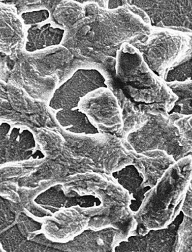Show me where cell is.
I'll use <instances>...</instances> for the list:
<instances>
[{
    "instance_id": "1",
    "label": "cell",
    "mask_w": 192,
    "mask_h": 252,
    "mask_svg": "<svg viewBox=\"0 0 192 252\" xmlns=\"http://www.w3.org/2000/svg\"><path fill=\"white\" fill-rule=\"evenodd\" d=\"M106 84L121 90L136 109L146 114L167 116L178 99L140 51L128 43L117 51L115 74Z\"/></svg>"
},
{
    "instance_id": "2",
    "label": "cell",
    "mask_w": 192,
    "mask_h": 252,
    "mask_svg": "<svg viewBox=\"0 0 192 252\" xmlns=\"http://www.w3.org/2000/svg\"><path fill=\"white\" fill-rule=\"evenodd\" d=\"M131 45L140 51L150 69L163 80L167 70L192 53V33L153 28L143 41Z\"/></svg>"
},
{
    "instance_id": "3",
    "label": "cell",
    "mask_w": 192,
    "mask_h": 252,
    "mask_svg": "<svg viewBox=\"0 0 192 252\" xmlns=\"http://www.w3.org/2000/svg\"><path fill=\"white\" fill-rule=\"evenodd\" d=\"M78 109L98 133H114L121 138L123 112L117 96L110 89L101 87L89 93L80 99Z\"/></svg>"
},
{
    "instance_id": "4",
    "label": "cell",
    "mask_w": 192,
    "mask_h": 252,
    "mask_svg": "<svg viewBox=\"0 0 192 252\" xmlns=\"http://www.w3.org/2000/svg\"><path fill=\"white\" fill-rule=\"evenodd\" d=\"M149 18L152 28L192 33V3L189 1H127Z\"/></svg>"
},
{
    "instance_id": "5",
    "label": "cell",
    "mask_w": 192,
    "mask_h": 252,
    "mask_svg": "<svg viewBox=\"0 0 192 252\" xmlns=\"http://www.w3.org/2000/svg\"><path fill=\"white\" fill-rule=\"evenodd\" d=\"M101 87H107L106 79L96 69L76 70L54 92L49 106L55 110L77 109L82 97Z\"/></svg>"
},
{
    "instance_id": "6",
    "label": "cell",
    "mask_w": 192,
    "mask_h": 252,
    "mask_svg": "<svg viewBox=\"0 0 192 252\" xmlns=\"http://www.w3.org/2000/svg\"><path fill=\"white\" fill-rule=\"evenodd\" d=\"M65 30L47 20L42 24L30 26L27 30L25 49L34 53L61 45L63 42Z\"/></svg>"
},
{
    "instance_id": "7",
    "label": "cell",
    "mask_w": 192,
    "mask_h": 252,
    "mask_svg": "<svg viewBox=\"0 0 192 252\" xmlns=\"http://www.w3.org/2000/svg\"><path fill=\"white\" fill-rule=\"evenodd\" d=\"M56 119L64 130L75 134L98 133V130L89 121L86 116L75 109V110H59L56 114Z\"/></svg>"
},
{
    "instance_id": "8",
    "label": "cell",
    "mask_w": 192,
    "mask_h": 252,
    "mask_svg": "<svg viewBox=\"0 0 192 252\" xmlns=\"http://www.w3.org/2000/svg\"><path fill=\"white\" fill-rule=\"evenodd\" d=\"M11 20L8 19V23L5 18H0V48L7 55H11L12 51L17 50L18 46L24 44L22 20L18 18L13 23L10 22Z\"/></svg>"
},
{
    "instance_id": "9",
    "label": "cell",
    "mask_w": 192,
    "mask_h": 252,
    "mask_svg": "<svg viewBox=\"0 0 192 252\" xmlns=\"http://www.w3.org/2000/svg\"><path fill=\"white\" fill-rule=\"evenodd\" d=\"M171 92L178 97L170 113L192 115V80L183 82H166Z\"/></svg>"
},
{
    "instance_id": "10",
    "label": "cell",
    "mask_w": 192,
    "mask_h": 252,
    "mask_svg": "<svg viewBox=\"0 0 192 252\" xmlns=\"http://www.w3.org/2000/svg\"><path fill=\"white\" fill-rule=\"evenodd\" d=\"M163 80L165 82H183L192 80V53L181 63L167 70Z\"/></svg>"
},
{
    "instance_id": "11",
    "label": "cell",
    "mask_w": 192,
    "mask_h": 252,
    "mask_svg": "<svg viewBox=\"0 0 192 252\" xmlns=\"http://www.w3.org/2000/svg\"><path fill=\"white\" fill-rule=\"evenodd\" d=\"M192 218L185 216L179 226L178 239L176 243V252H192Z\"/></svg>"
},
{
    "instance_id": "12",
    "label": "cell",
    "mask_w": 192,
    "mask_h": 252,
    "mask_svg": "<svg viewBox=\"0 0 192 252\" xmlns=\"http://www.w3.org/2000/svg\"><path fill=\"white\" fill-rule=\"evenodd\" d=\"M50 12L47 9L24 12L21 14V20L26 26H35L47 21L50 18Z\"/></svg>"
},
{
    "instance_id": "13",
    "label": "cell",
    "mask_w": 192,
    "mask_h": 252,
    "mask_svg": "<svg viewBox=\"0 0 192 252\" xmlns=\"http://www.w3.org/2000/svg\"><path fill=\"white\" fill-rule=\"evenodd\" d=\"M181 210L184 216L192 218V189L191 186L186 193L182 202Z\"/></svg>"
},
{
    "instance_id": "14",
    "label": "cell",
    "mask_w": 192,
    "mask_h": 252,
    "mask_svg": "<svg viewBox=\"0 0 192 252\" xmlns=\"http://www.w3.org/2000/svg\"><path fill=\"white\" fill-rule=\"evenodd\" d=\"M126 1H107V9H115L125 5Z\"/></svg>"
}]
</instances>
